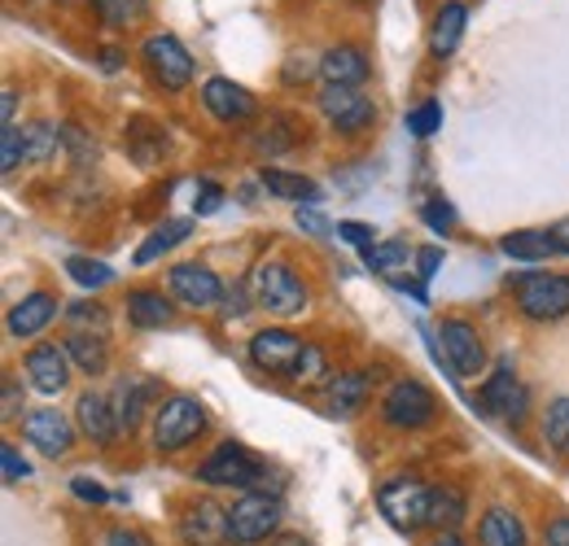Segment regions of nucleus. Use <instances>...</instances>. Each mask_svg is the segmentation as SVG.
I'll return each mask as SVG.
<instances>
[{"label":"nucleus","instance_id":"nucleus-1","mask_svg":"<svg viewBox=\"0 0 569 546\" xmlns=\"http://www.w3.org/2000/svg\"><path fill=\"white\" fill-rule=\"evenodd\" d=\"M281 498L268 494V489H246L232 507H228V529H232V543L237 546H254L263 543L268 534H277L281 525Z\"/></svg>","mask_w":569,"mask_h":546},{"label":"nucleus","instance_id":"nucleus-2","mask_svg":"<svg viewBox=\"0 0 569 546\" xmlns=\"http://www.w3.org/2000/svg\"><path fill=\"white\" fill-rule=\"evenodd\" d=\"M250 289H254V302L281 320L302 315V306H307V284L293 275L289 263H259L250 275Z\"/></svg>","mask_w":569,"mask_h":546},{"label":"nucleus","instance_id":"nucleus-3","mask_svg":"<svg viewBox=\"0 0 569 546\" xmlns=\"http://www.w3.org/2000/svg\"><path fill=\"white\" fill-rule=\"evenodd\" d=\"M207 428V411L198 398H189V394H176V398H167L158 415H153V446L158 451H184L189 442H198V433Z\"/></svg>","mask_w":569,"mask_h":546},{"label":"nucleus","instance_id":"nucleus-4","mask_svg":"<svg viewBox=\"0 0 569 546\" xmlns=\"http://www.w3.org/2000/svg\"><path fill=\"white\" fill-rule=\"evenodd\" d=\"M429 503H433V489H426L421 481L395 477L377 489V507H381V516H386L395 529H403V534H412V529L429 525Z\"/></svg>","mask_w":569,"mask_h":546},{"label":"nucleus","instance_id":"nucleus-5","mask_svg":"<svg viewBox=\"0 0 569 546\" xmlns=\"http://www.w3.org/2000/svg\"><path fill=\"white\" fill-rule=\"evenodd\" d=\"M517 306L526 320H561L569 315V275H548V272H530V275H517Z\"/></svg>","mask_w":569,"mask_h":546},{"label":"nucleus","instance_id":"nucleus-6","mask_svg":"<svg viewBox=\"0 0 569 546\" xmlns=\"http://www.w3.org/2000/svg\"><path fill=\"white\" fill-rule=\"evenodd\" d=\"M438 354L451 367V376H460V381H469L487 367V345L469 320H442L438 324Z\"/></svg>","mask_w":569,"mask_h":546},{"label":"nucleus","instance_id":"nucleus-7","mask_svg":"<svg viewBox=\"0 0 569 546\" xmlns=\"http://www.w3.org/2000/svg\"><path fill=\"white\" fill-rule=\"evenodd\" d=\"M198 481H207V485H237V489H254V485H263V481H268V468H263V459H254L241 442H223L211 459L198 468Z\"/></svg>","mask_w":569,"mask_h":546},{"label":"nucleus","instance_id":"nucleus-8","mask_svg":"<svg viewBox=\"0 0 569 546\" xmlns=\"http://www.w3.org/2000/svg\"><path fill=\"white\" fill-rule=\"evenodd\" d=\"M433 411H438V398L421 381H395L381 398V419L395 424V428H421L433 419Z\"/></svg>","mask_w":569,"mask_h":546},{"label":"nucleus","instance_id":"nucleus-9","mask_svg":"<svg viewBox=\"0 0 569 546\" xmlns=\"http://www.w3.org/2000/svg\"><path fill=\"white\" fill-rule=\"evenodd\" d=\"M478 407L487 411V415L508 419V424H521V419H526V407H530V394H526V385L517 381V372H512L508 363H499L496 372L482 381V390H478Z\"/></svg>","mask_w":569,"mask_h":546},{"label":"nucleus","instance_id":"nucleus-10","mask_svg":"<svg viewBox=\"0 0 569 546\" xmlns=\"http://www.w3.org/2000/svg\"><path fill=\"white\" fill-rule=\"evenodd\" d=\"M144 62L153 70V79H158L162 88H171V92L189 88V79H193V58H189V49H184L171 31L144 40Z\"/></svg>","mask_w":569,"mask_h":546},{"label":"nucleus","instance_id":"nucleus-11","mask_svg":"<svg viewBox=\"0 0 569 546\" xmlns=\"http://www.w3.org/2000/svg\"><path fill=\"white\" fill-rule=\"evenodd\" d=\"M302 350H307V342H298L289 328H263V333L250 337V358H254V367H263L268 376H293Z\"/></svg>","mask_w":569,"mask_h":546},{"label":"nucleus","instance_id":"nucleus-12","mask_svg":"<svg viewBox=\"0 0 569 546\" xmlns=\"http://www.w3.org/2000/svg\"><path fill=\"white\" fill-rule=\"evenodd\" d=\"M22 372H27V381L40 394H62L71 385V354H67V345H53V342L31 345L27 358H22Z\"/></svg>","mask_w":569,"mask_h":546},{"label":"nucleus","instance_id":"nucleus-13","mask_svg":"<svg viewBox=\"0 0 569 546\" xmlns=\"http://www.w3.org/2000/svg\"><path fill=\"white\" fill-rule=\"evenodd\" d=\"M320 114H325L338 132H363V128L377 119V105H372L359 88H333V83H325V92H320Z\"/></svg>","mask_w":569,"mask_h":546},{"label":"nucleus","instance_id":"nucleus-14","mask_svg":"<svg viewBox=\"0 0 569 546\" xmlns=\"http://www.w3.org/2000/svg\"><path fill=\"white\" fill-rule=\"evenodd\" d=\"M171 293L184 302V306H193V311H211L223 302V280L211 272V267H198V263H180V267H171Z\"/></svg>","mask_w":569,"mask_h":546},{"label":"nucleus","instance_id":"nucleus-15","mask_svg":"<svg viewBox=\"0 0 569 546\" xmlns=\"http://www.w3.org/2000/svg\"><path fill=\"white\" fill-rule=\"evenodd\" d=\"M22 433H27V442H36V451H40V455H49V459H62L74 442L71 419H67L58 407L31 411V415L22 419Z\"/></svg>","mask_w":569,"mask_h":546},{"label":"nucleus","instance_id":"nucleus-16","mask_svg":"<svg viewBox=\"0 0 569 546\" xmlns=\"http://www.w3.org/2000/svg\"><path fill=\"white\" fill-rule=\"evenodd\" d=\"M180 538H184V546H228L232 543L228 512H223L219 503H211V498L193 503V507L184 512V520H180Z\"/></svg>","mask_w":569,"mask_h":546},{"label":"nucleus","instance_id":"nucleus-17","mask_svg":"<svg viewBox=\"0 0 569 546\" xmlns=\"http://www.w3.org/2000/svg\"><path fill=\"white\" fill-rule=\"evenodd\" d=\"M202 101H207V110H211L219 123H246V119H254V97L241 88V83H232V79H223V74H214L202 83Z\"/></svg>","mask_w":569,"mask_h":546},{"label":"nucleus","instance_id":"nucleus-18","mask_svg":"<svg viewBox=\"0 0 569 546\" xmlns=\"http://www.w3.org/2000/svg\"><path fill=\"white\" fill-rule=\"evenodd\" d=\"M74 419H79L83 437H92L97 446H110V442L123 433V428H119V415H114V403L101 398V394H83V398L74 403Z\"/></svg>","mask_w":569,"mask_h":546},{"label":"nucleus","instance_id":"nucleus-19","mask_svg":"<svg viewBox=\"0 0 569 546\" xmlns=\"http://www.w3.org/2000/svg\"><path fill=\"white\" fill-rule=\"evenodd\" d=\"M53 315H58V297H49V293H27V297L13 302V311H9V337H36V333H44V328L53 324Z\"/></svg>","mask_w":569,"mask_h":546},{"label":"nucleus","instance_id":"nucleus-20","mask_svg":"<svg viewBox=\"0 0 569 546\" xmlns=\"http://www.w3.org/2000/svg\"><path fill=\"white\" fill-rule=\"evenodd\" d=\"M316 70L325 74V83H333V88H359L363 79H368V58H363V49L356 44H338V49H329Z\"/></svg>","mask_w":569,"mask_h":546},{"label":"nucleus","instance_id":"nucleus-21","mask_svg":"<svg viewBox=\"0 0 569 546\" xmlns=\"http://www.w3.org/2000/svg\"><path fill=\"white\" fill-rule=\"evenodd\" d=\"M158 394V381H149V376H128V381H119V390H114V415H119V428H137L141 424L144 407H149V398Z\"/></svg>","mask_w":569,"mask_h":546},{"label":"nucleus","instance_id":"nucleus-22","mask_svg":"<svg viewBox=\"0 0 569 546\" xmlns=\"http://www.w3.org/2000/svg\"><path fill=\"white\" fill-rule=\"evenodd\" d=\"M259 184H263L272 198H281V202H293V205L320 202V189H316V180H307V175H293V171H281V166H263V171H259Z\"/></svg>","mask_w":569,"mask_h":546},{"label":"nucleus","instance_id":"nucleus-23","mask_svg":"<svg viewBox=\"0 0 569 546\" xmlns=\"http://www.w3.org/2000/svg\"><path fill=\"white\" fill-rule=\"evenodd\" d=\"M67 354H71V363L79 372H88V376H101L106 367H110V345H106V333H79L74 328L71 337H67Z\"/></svg>","mask_w":569,"mask_h":546},{"label":"nucleus","instance_id":"nucleus-24","mask_svg":"<svg viewBox=\"0 0 569 546\" xmlns=\"http://www.w3.org/2000/svg\"><path fill=\"white\" fill-rule=\"evenodd\" d=\"M363 398H368V376L363 372H338L329 381V394H325L333 415H356L363 407Z\"/></svg>","mask_w":569,"mask_h":546},{"label":"nucleus","instance_id":"nucleus-25","mask_svg":"<svg viewBox=\"0 0 569 546\" xmlns=\"http://www.w3.org/2000/svg\"><path fill=\"white\" fill-rule=\"evenodd\" d=\"M465 18H469V9H465L460 0H442V9H438V18H433V40H429L438 58L456 53V44H460V36H465Z\"/></svg>","mask_w":569,"mask_h":546},{"label":"nucleus","instance_id":"nucleus-26","mask_svg":"<svg viewBox=\"0 0 569 546\" xmlns=\"http://www.w3.org/2000/svg\"><path fill=\"white\" fill-rule=\"evenodd\" d=\"M171 315H176V306L162 293H153V289L128 293V320L137 328H162V324H171Z\"/></svg>","mask_w":569,"mask_h":546},{"label":"nucleus","instance_id":"nucleus-27","mask_svg":"<svg viewBox=\"0 0 569 546\" xmlns=\"http://www.w3.org/2000/svg\"><path fill=\"white\" fill-rule=\"evenodd\" d=\"M478 538L482 546H526V525L508 507H491L478 525Z\"/></svg>","mask_w":569,"mask_h":546},{"label":"nucleus","instance_id":"nucleus-28","mask_svg":"<svg viewBox=\"0 0 569 546\" xmlns=\"http://www.w3.org/2000/svg\"><path fill=\"white\" fill-rule=\"evenodd\" d=\"M499 250H503L508 259H521V263H543L548 254H557V245H552V232H539V228H526V232H508V236L499 241Z\"/></svg>","mask_w":569,"mask_h":546},{"label":"nucleus","instance_id":"nucleus-29","mask_svg":"<svg viewBox=\"0 0 569 546\" xmlns=\"http://www.w3.org/2000/svg\"><path fill=\"white\" fill-rule=\"evenodd\" d=\"M189 228H193L189 219H167V223H158V228L149 232V241H144L141 250H137V263H141V267H144V263H153V259H162V254H167L171 245H180V241L189 236Z\"/></svg>","mask_w":569,"mask_h":546},{"label":"nucleus","instance_id":"nucleus-30","mask_svg":"<svg viewBox=\"0 0 569 546\" xmlns=\"http://www.w3.org/2000/svg\"><path fill=\"white\" fill-rule=\"evenodd\" d=\"M465 512H469V503H465V494H460V489H451V485L433 489V503H429V525H438V529H456V525L465 520Z\"/></svg>","mask_w":569,"mask_h":546},{"label":"nucleus","instance_id":"nucleus-31","mask_svg":"<svg viewBox=\"0 0 569 546\" xmlns=\"http://www.w3.org/2000/svg\"><path fill=\"white\" fill-rule=\"evenodd\" d=\"M22 140H27V162H49L62 149V128L31 123V128H22Z\"/></svg>","mask_w":569,"mask_h":546},{"label":"nucleus","instance_id":"nucleus-32","mask_svg":"<svg viewBox=\"0 0 569 546\" xmlns=\"http://www.w3.org/2000/svg\"><path fill=\"white\" fill-rule=\"evenodd\" d=\"M543 442H548L561 459H569V398H557V403L548 407V415H543Z\"/></svg>","mask_w":569,"mask_h":546},{"label":"nucleus","instance_id":"nucleus-33","mask_svg":"<svg viewBox=\"0 0 569 546\" xmlns=\"http://www.w3.org/2000/svg\"><path fill=\"white\" fill-rule=\"evenodd\" d=\"M408 259H412V250H408V241H381V245H372V250H363V263L372 267V272H399V267H408Z\"/></svg>","mask_w":569,"mask_h":546},{"label":"nucleus","instance_id":"nucleus-34","mask_svg":"<svg viewBox=\"0 0 569 546\" xmlns=\"http://www.w3.org/2000/svg\"><path fill=\"white\" fill-rule=\"evenodd\" d=\"M325 376H329V358H325V350H320V345H307L302 358H298V367H293V381H298V385H320Z\"/></svg>","mask_w":569,"mask_h":546},{"label":"nucleus","instance_id":"nucleus-35","mask_svg":"<svg viewBox=\"0 0 569 546\" xmlns=\"http://www.w3.org/2000/svg\"><path fill=\"white\" fill-rule=\"evenodd\" d=\"M27 162V140H22V128H0V171H18Z\"/></svg>","mask_w":569,"mask_h":546},{"label":"nucleus","instance_id":"nucleus-36","mask_svg":"<svg viewBox=\"0 0 569 546\" xmlns=\"http://www.w3.org/2000/svg\"><path fill=\"white\" fill-rule=\"evenodd\" d=\"M67 272H71V280L83 284V289H101V284L114 280V267H106V263H97V259H71Z\"/></svg>","mask_w":569,"mask_h":546},{"label":"nucleus","instance_id":"nucleus-37","mask_svg":"<svg viewBox=\"0 0 569 546\" xmlns=\"http://www.w3.org/2000/svg\"><path fill=\"white\" fill-rule=\"evenodd\" d=\"M97 13L110 22V27H132L144 13V0H92Z\"/></svg>","mask_w":569,"mask_h":546},{"label":"nucleus","instance_id":"nucleus-38","mask_svg":"<svg viewBox=\"0 0 569 546\" xmlns=\"http://www.w3.org/2000/svg\"><path fill=\"white\" fill-rule=\"evenodd\" d=\"M408 128H412L417 136H429V132H438V128H442V105H438V101H426V105H417V110L408 114Z\"/></svg>","mask_w":569,"mask_h":546},{"label":"nucleus","instance_id":"nucleus-39","mask_svg":"<svg viewBox=\"0 0 569 546\" xmlns=\"http://www.w3.org/2000/svg\"><path fill=\"white\" fill-rule=\"evenodd\" d=\"M67 320H71V324H92L97 333L110 328V315H106L97 302H74V306H67Z\"/></svg>","mask_w":569,"mask_h":546},{"label":"nucleus","instance_id":"nucleus-40","mask_svg":"<svg viewBox=\"0 0 569 546\" xmlns=\"http://www.w3.org/2000/svg\"><path fill=\"white\" fill-rule=\"evenodd\" d=\"M0 468H4V481H13V485L31 477V464H27V459H22V455H18V451H13L9 442L0 446Z\"/></svg>","mask_w":569,"mask_h":546},{"label":"nucleus","instance_id":"nucleus-41","mask_svg":"<svg viewBox=\"0 0 569 546\" xmlns=\"http://www.w3.org/2000/svg\"><path fill=\"white\" fill-rule=\"evenodd\" d=\"M298 228L302 232H311V236H329V232H338L320 210H311V205H298Z\"/></svg>","mask_w":569,"mask_h":546},{"label":"nucleus","instance_id":"nucleus-42","mask_svg":"<svg viewBox=\"0 0 569 546\" xmlns=\"http://www.w3.org/2000/svg\"><path fill=\"white\" fill-rule=\"evenodd\" d=\"M338 236H342V241H351V245H359V250H372V245H377L372 228H368V223H356V219L338 223Z\"/></svg>","mask_w":569,"mask_h":546},{"label":"nucleus","instance_id":"nucleus-43","mask_svg":"<svg viewBox=\"0 0 569 546\" xmlns=\"http://www.w3.org/2000/svg\"><path fill=\"white\" fill-rule=\"evenodd\" d=\"M421 214H426L429 228H438V232H447V228L456 223V210H451L447 202H429L426 210H421Z\"/></svg>","mask_w":569,"mask_h":546},{"label":"nucleus","instance_id":"nucleus-44","mask_svg":"<svg viewBox=\"0 0 569 546\" xmlns=\"http://www.w3.org/2000/svg\"><path fill=\"white\" fill-rule=\"evenodd\" d=\"M438 263H442V250H438V245H426V250L417 254V272H421V280H433V275H438Z\"/></svg>","mask_w":569,"mask_h":546},{"label":"nucleus","instance_id":"nucleus-45","mask_svg":"<svg viewBox=\"0 0 569 546\" xmlns=\"http://www.w3.org/2000/svg\"><path fill=\"white\" fill-rule=\"evenodd\" d=\"M18 407H22V390H18V381L9 376V381H4V394H0V411H4V419H13Z\"/></svg>","mask_w":569,"mask_h":546},{"label":"nucleus","instance_id":"nucleus-46","mask_svg":"<svg viewBox=\"0 0 569 546\" xmlns=\"http://www.w3.org/2000/svg\"><path fill=\"white\" fill-rule=\"evenodd\" d=\"M219 202H223V193H219L214 184H202V189H198V198H193V210H198V214H214Z\"/></svg>","mask_w":569,"mask_h":546},{"label":"nucleus","instance_id":"nucleus-47","mask_svg":"<svg viewBox=\"0 0 569 546\" xmlns=\"http://www.w3.org/2000/svg\"><path fill=\"white\" fill-rule=\"evenodd\" d=\"M71 489L79 494V498H83V503H106V498H110V494H106L97 481H88V477H74Z\"/></svg>","mask_w":569,"mask_h":546},{"label":"nucleus","instance_id":"nucleus-48","mask_svg":"<svg viewBox=\"0 0 569 546\" xmlns=\"http://www.w3.org/2000/svg\"><path fill=\"white\" fill-rule=\"evenodd\" d=\"M543 546H569V520H552L548 529H543Z\"/></svg>","mask_w":569,"mask_h":546},{"label":"nucleus","instance_id":"nucleus-49","mask_svg":"<svg viewBox=\"0 0 569 546\" xmlns=\"http://www.w3.org/2000/svg\"><path fill=\"white\" fill-rule=\"evenodd\" d=\"M106 546H149V538H141L137 529H110Z\"/></svg>","mask_w":569,"mask_h":546},{"label":"nucleus","instance_id":"nucleus-50","mask_svg":"<svg viewBox=\"0 0 569 546\" xmlns=\"http://www.w3.org/2000/svg\"><path fill=\"white\" fill-rule=\"evenodd\" d=\"M0 110H4V128H13V110H18V92L13 88L0 92Z\"/></svg>","mask_w":569,"mask_h":546},{"label":"nucleus","instance_id":"nucleus-51","mask_svg":"<svg viewBox=\"0 0 569 546\" xmlns=\"http://www.w3.org/2000/svg\"><path fill=\"white\" fill-rule=\"evenodd\" d=\"M223 297H228V302H223V311H228V315H232V320H237V315H241V311H246V293H241V289H228V293H223Z\"/></svg>","mask_w":569,"mask_h":546},{"label":"nucleus","instance_id":"nucleus-52","mask_svg":"<svg viewBox=\"0 0 569 546\" xmlns=\"http://www.w3.org/2000/svg\"><path fill=\"white\" fill-rule=\"evenodd\" d=\"M552 232V245H557V254H569V219H561L557 228H548Z\"/></svg>","mask_w":569,"mask_h":546},{"label":"nucleus","instance_id":"nucleus-53","mask_svg":"<svg viewBox=\"0 0 569 546\" xmlns=\"http://www.w3.org/2000/svg\"><path fill=\"white\" fill-rule=\"evenodd\" d=\"M433 546H465V543H460L456 534H442V538H438V543H433Z\"/></svg>","mask_w":569,"mask_h":546}]
</instances>
